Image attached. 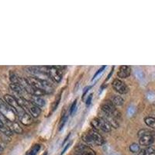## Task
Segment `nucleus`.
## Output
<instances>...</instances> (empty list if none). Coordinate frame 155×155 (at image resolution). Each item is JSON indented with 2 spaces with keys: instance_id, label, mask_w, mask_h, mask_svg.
<instances>
[{
  "instance_id": "7ed1b4c3",
  "label": "nucleus",
  "mask_w": 155,
  "mask_h": 155,
  "mask_svg": "<svg viewBox=\"0 0 155 155\" xmlns=\"http://www.w3.org/2000/svg\"><path fill=\"white\" fill-rule=\"evenodd\" d=\"M0 113L5 119H7L11 122L16 121V115H17L16 111L1 99H0Z\"/></svg>"
},
{
  "instance_id": "aec40b11",
  "label": "nucleus",
  "mask_w": 155,
  "mask_h": 155,
  "mask_svg": "<svg viewBox=\"0 0 155 155\" xmlns=\"http://www.w3.org/2000/svg\"><path fill=\"white\" fill-rule=\"evenodd\" d=\"M130 150L133 153L139 152L140 150V145L137 144H132L130 146Z\"/></svg>"
},
{
  "instance_id": "9d476101",
  "label": "nucleus",
  "mask_w": 155,
  "mask_h": 155,
  "mask_svg": "<svg viewBox=\"0 0 155 155\" xmlns=\"http://www.w3.org/2000/svg\"><path fill=\"white\" fill-rule=\"evenodd\" d=\"M154 141V137H153L152 135L150 134H147V135H144L142 137H140L139 144L141 146H144V147H149L151 145Z\"/></svg>"
},
{
  "instance_id": "393cba45",
  "label": "nucleus",
  "mask_w": 155,
  "mask_h": 155,
  "mask_svg": "<svg viewBox=\"0 0 155 155\" xmlns=\"http://www.w3.org/2000/svg\"><path fill=\"white\" fill-rule=\"evenodd\" d=\"M105 68V65L103 66L102 68H100L97 71V72H96V73H95V74H94V76H93V78H92V80H94V79H95V78H96V76H97L98 74H99L101 73V72H102V71H103Z\"/></svg>"
},
{
  "instance_id": "5701e85b",
  "label": "nucleus",
  "mask_w": 155,
  "mask_h": 155,
  "mask_svg": "<svg viewBox=\"0 0 155 155\" xmlns=\"http://www.w3.org/2000/svg\"><path fill=\"white\" fill-rule=\"evenodd\" d=\"M76 105L77 101L75 100V101H74L73 104L71 105V109H70V114H71V115H73L74 113V112L76 111Z\"/></svg>"
},
{
  "instance_id": "0eeeda50",
  "label": "nucleus",
  "mask_w": 155,
  "mask_h": 155,
  "mask_svg": "<svg viewBox=\"0 0 155 155\" xmlns=\"http://www.w3.org/2000/svg\"><path fill=\"white\" fill-rule=\"evenodd\" d=\"M62 67H57V66H51L48 67V74L51 79V80L55 82H60L62 79Z\"/></svg>"
},
{
  "instance_id": "a878e982",
  "label": "nucleus",
  "mask_w": 155,
  "mask_h": 155,
  "mask_svg": "<svg viewBox=\"0 0 155 155\" xmlns=\"http://www.w3.org/2000/svg\"><path fill=\"white\" fill-rule=\"evenodd\" d=\"M135 75L138 78V79H142L144 77V74H143V72L141 71H135Z\"/></svg>"
},
{
  "instance_id": "1a4fd4ad",
  "label": "nucleus",
  "mask_w": 155,
  "mask_h": 155,
  "mask_svg": "<svg viewBox=\"0 0 155 155\" xmlns=\"http://www.w3.org/2000/svg\"><path fill=\"white\" fill-rule=\"evenodd\" d=\"M74 155H96V154L89 147L80 144L75 148Z\"/></svg>"
},
{
  "instance_id": "473e14b6",
  "label": "nucleus",
  "mask_w": 155,
  "mask_h": 155,
  "mask_svg": "<svg viewBox=\"0 0 155 155\" xmlns=\"http://www.w3.org/2000/svg\"><path fill=\"white\" fill-rule=\"evenodd\" d=\"M114 155H116V154H114Z\"/></svg>"
},
{
  "instance_id": "412c9836",
  "label": "nucleus",
  "mask_w": 155,
  "mask_h": 155,
  "mask_svg": "<svg viewBox=\"0 0 155 155\" xmlns=\"http://www.w3.org/2000/svg\"><path fill=\"white\" fill-rule=\"evenodd\" d=\"M68 120V116H64L63 117H62V119H60V124H59V128H58V130H61L63 129V127L64 126V125H65L66 123V121Z\"/></svg>"
},
{
  "instance_id": "ddd939ff",
  "label": "nucleus",
  "mask_w": 155,
  "mask_h": 155,
  "mask_svg": "<svg viewBox=\"0 0 155 155\" xmlns=\"http://www.w3.org/2000/svg\"><path fill=\"white\" fill-rule=\"evenodd\" d=\"M18 116L20 122H21L23 124H24V125L27 126V125H30V124L32 123L31 116H30L28 113H26L25 110H24L23 112H22L20 114H19Z\"/></svg>"
},
{
  "instance_id": "a211bd4d",
  "label": "nucleus",
  "mask_w": 155,
  "mask_h": 155,
  "mask_svg": "<svg viewBox=\"0 0 155 155\" xmlns=\"http://www.w3.org/2000/svg\"><path fill=\"white\" fill-rule=\"evenodd\" d=\"M40 149V144H36L34 147H32L31 149L26 153V155H37V152L39 151Z\"/></svg>"
},
{
  "instance_id": "9b49d317",
  "label": "nucleus",
  "mask_w": 155,
  "mask_h": 155,
  "mask_svg": "<svg viewBox=\"0 0 155 155\" xmlns=\"http://www.w3.org/2000/svg\"><path fill=\"white\" fill-rule=\"evenodd\" d=\"M131 73V68L127 65H122L119 68L117 75L121 79H126L129 77Z\"/></svg>"
},
{
  "instance_id": "6e6552de",
  "label": "nucleus",
  "mask_w": 155,
  "mask_h": 155,
  "mask_svg": "<svg viewBox=\"0 0 155 155\" xmlns=\"http://www.w3.org/2000/svg\"><path fill=\"white\" fill-rule=\"evenodd\" d=\"M113 87L116 92L120 94H126L128 92V87L120 79H115L113 82Z\"/></svg>"
},
{
  "instance_id": "f3484780",
  "label": "nucleus",
  "mask_w": 155,
  "mask_h": 155,
  "mask_svg": "<svg viewBox=\"0 0 155 155\" xmlns=\"http://www.w3.org/2000/svg\"><path fill=\"white\" fill-rule=\"evenodd\" d=\"M145 123L147 124V126H150L151 128H154L155 129V118L154 117H146L144 119Z\"/></svg>"
},
{
  "instance_id": "2f4dec72",
  "label": "nucleus",
  "mask_w": 155,
  "mask_h": 155,
  "mask_svg": "<svg viewBox=\"0 0 155 155\" xmlns=\"http://www.w3.org/2000/svg\"><path fill=\"white\" fill-rule=\"evenodd\" d=\"M137 155H139V154H137Z\"/></svg>"
},
{
  "instance_id": "f03ea898",
  "label": "nucleus",
  "mask_w": 155,
  "mask_h": 155,
  "mask_svg": "<svg viewBox=\"0 0 155 155\" xmlns=\"http://www.w3.org/2000/svg\"><path fill=\"white\" fill-rule=\"evenodd\" d=\"M26 79H27V81H28L30 84L31 85L34 89L42 90L46 94L53 92V88L51 86V84L50 83V82L41 80V79H38L37 78H34V77L32 76L26 78Z\"/></svg>"
},
{
  "instance_id": "cd10ccee",
  "label": "nucleus",
  "mask_w": 155,
  "mask_h": 155,
  "mask_svg": "<svg viewBox=\"0 0 155 155\" xmlns=\"http://www.w3.org/2000/svg\"><path fill=\"white\" fill-rule=\"evenodd\" d=\"M70 144H70V143H68V144L66 145L65 147H64V150H62V153H61V155H63L64 154V153H65L66 150H67V149H68V146H69V145H70Z\"/></svg>"
},
{
  "instance_id": "6ab92c4d",
  "label": "nucleus",
  "mask_w": 155,
  "mask_h": 155,
  "mask_svg": "<svg viewBox=\"0 0 155 155\" xmlns=\"http://www.w3.org/2000/svg\"><path fill=\"white\" fill-rule=\"evenodd\" d=\"M19 78V77L15 72H13V71H12L9 72V79H10V81L12 82V83H16V84H18Z\"/></svg>"
},
{
  "instance_id": "4468645a",
  "label": "nucleus",
  "mask_w": 155,
  "mask_h": 155,
  "mask_svg": "<svg viewBox=\"0 0 155 155\" xmlns=\"http://www.w3.org/2000/svg\"><path fill=\"white\" fill-rule=\"evenodd\" d=\"M29 101H30L33 104H34L35 105H37L38 107H43L46 105V102L45 100L41 98L40 96H36V95H31Z\"/></svg>"
},
{
  "instance_id": "39448f33",
  "label": "nucleus",
  "mask_w": 155,
  "mask_h": 155,
  "mask_svg": "<svg viewBox=\"0 0 155 155\" xmlns=\"http://www.w3.org/2000/svg\"><path fill=\"white\" fill-rule=\"evenodd\" d=\"M91 124L95 130H100L105 133H109L112 130V126L110 125V123L102 117L95 118L92 121Z\"/></svg>"
},
{
  "instance_id": "7c9ffc66",
  "label": "nucleus",
  "mask_w": 155,
  "mask_h": 155,
  "mask_svg": "<svg viewBox=\"0 0 155 155\" xmlns=\"http://www.w3.org/2000/svg\"><path fill=\"white\" fill-rule=\"evenodd\" d=\"M44 155H47V153H46V154H45Z\"/></svg>"
},
{
  "instance_id": "2eb2a0df",
  "label": "nucleus",
  "mask_w": 155,
  "mask_h": 155,
  "mask_svg": "<svg viewBox=\"0 0 155 155\" xmlns=\"http://www.w3.org/2000/svg\"><path fill=\"white\" fill-rule=\"evenodd\" d=\"M139 155H155V147L153 146L147 147L140 150Z\"/></svg>"
},
{
  "instance_id": "bb28decb",
  "label": "nucleus",
  "mask_w": 155,
  "mask_h": 155,
  "mask_svg": "<svg viewBox=\"0 0 155 155\" xmlns=\"http://www.w3.org/2000/svg\"><path fill=\"white\" fill-rule=\"evenodd\" d=\"M92 99V94H90V95H89V97L87 98V100H86V105H89L90 104H91Z\"/></svg>"
},
{
  "instance_id": "c85d7f7f",
  "label": "nucleus",
  "mask_w": 155,
  "mask_h": 155,
  "mask_svg": "<svg viewBox=\"0 0 155 155\" xmlns=\"http://www.w3.org/2000/svg\"><path fill=\"white\" fill-rule=\"evenodd\" d=\"M92 88V86H89V87H86L85 89V91H84V93H83V96H84L85 94H86V92H88V90H89L90 89Z\"/></svg>"
},
{
  "instance_id": "423d86ee",
  "label": "nucleus",
  "mask_w": 155,
  "mask_h": 155,
  "mask_svg": "<svg viewBox=\"0 0 155 155\" xmlns=\"http://www.w3.org/2000/svg\"><path fill=\"white\" fill-rule=\"evenodd\" d=\"M4 99H5V103H7L9 106L13 108L14 110L16 111V113L17 115H19V113H22L24 110L19 105L18 101L16 100L15 96H13L11 95H4Z\"/></svg>"
},
{
  "instance_id": "4be33fe9",
  "label": "nucleus",
  "mask_w": 155,
  "mask_h": 155,
  "mask_svg": "<svg viewBox=\"0 0 155 155\" xmlns=\"http://www.w3.org/2000/svg\"><path fill=\"white\" fill-rule=\"evenodd\" d=\"M135 112H136V109H135L134 105H130V106L127 109V114H128L130 116H134Z\"/></svg>"
},
{
  "instance_id": "b1692460",
  "label": "nucleus",
  "mask_w": 155,
  "mask_h": 155,
  "mask_svg": "<svg viewBox=\"0 0 155 155\" xmlns=\"http://www.w3.org/2000/svg\"><path fill=\"white\" fill-rule=\"evenodd\" d=\"M60 96L59 95V96H58V99L57 98L55 100V102H54V104H53V107H52L53 110H55L56 108L58 107V104H59V102H60Z\"/></svg>"
},
{
  "instance_id": "f257e3e1",
  "label": "nucleus",
  "mask_w": 155,
  "mask_h": 155,
  "mask_svg": "<svg viewBox=\"0 0 155 155\" xmlns=\"http://www.w3.org/2000/svg\"><path fill=\"white\" fill-rule=\"evenodd\" d=\"M82 140L89 145H103L105 143L103 137L98 133L95 130H90L89 131L85 134L82 137Z\"/></svg>"
},
{
  "instance_id": "20e7f679",
  "label": "nucleus",
  "mask_w": 155,
  "mask_h": 155,
  "mask_svg": "<svg viewBox=\"0 0 155 155\" xmlns=\"http://www.w3.org/2000/svg\"><path fill=\"white\" fill-rule=\"evenodd\" d=\"M101 111L103 114L110 116L119 120L121 118V113L116 109V106L113 105L111 101H107L103 103L101 106Z\"/></svg>"
},
{
  "instance_id": "dca6fc26",
  "label": "nucleus",
  "mask_w": 155,
  "mask_h": 155,
  "mask_svg": "<svg viewBox=\"0 0 155 155\" xmlns=\"http://www.w3.org/2000/svg\"><path fill=\"white\" fill-rule=\"evenodd\" d=\"M111 102L115 106H121L123 105L124 100L121 96L119 95H114L112 99H111Z\"/></svg>"
},
{
  "instance_id": "f8f14e48",
  "label": "nucleus",
  "mask_w": 155,
  "mask_h": 155,
  "mask_svg": "<svg viewBox=\"0 0 155 155\" xmlns=\"http://www.w3.org/2000/svg\"><path fill=\"white\" fill-rule=\"evenodd\" d=\"M5 126H7L13 133V132L16 133V134H22L23 133V129L19 125L18 123H16V121L15 122H11V121L8 120Z\"/></svg>"
},
{
  "instance_id": "c756f323",
  "label": "nucleus",
  "mask_w": 155,
  "mask_h": 155,
  "mask_svg": "<svg viewBox=\"0 0 155 155\" xmlns=\"http://www.w3.org/2000/svg\"><path fill=\"white\" fill-rule=\"evenodd\" d=\"M3 148L2 147V146H0V153L3 152Z\"/></svg>"
}]
</instances>
